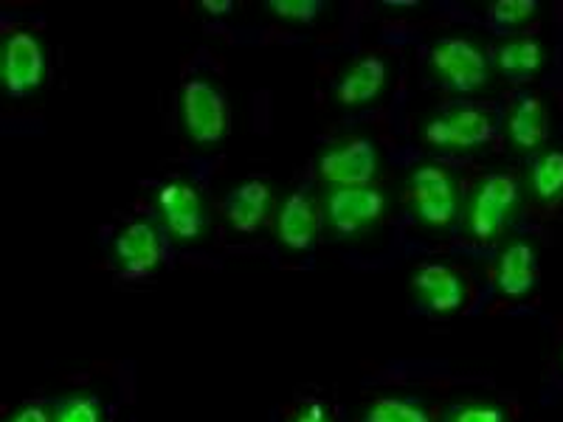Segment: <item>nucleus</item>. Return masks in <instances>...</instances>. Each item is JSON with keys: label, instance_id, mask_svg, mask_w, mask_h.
Wrapping results in <instances>:
<instances>
[{"label": "nucleus", "instance_id": "412c9836", "mask_svg": "<svg viewBox=\"0 0 563 422\" xmlns=\"http://www.w3.org/2000/svg\"><path fill=\"white\" fill-rule=\"evenodd\" d=\"M268 14H274L282 23H294V26H310L324 14L327 3L321 0H271L265 3Z\"/></svg>", "mask_w": 563, "mask_h": 422}, {"label": "nucleus", "instance_id": "a211bd4d", "mask_svg": "<svg viewBox=\"0 0 563 422\" xmlns=\"http://www.w3.org/2000/svg\"><path fill=\"white\" fill-rule=\"evenodd\" d=\"M547 45L538 37H510L496 45L493 68L499 70L507 82H530L547 68Z\"/></svg>", "mask_w": 563, "mask_h": 422}, {"label": "nucleus", "instance_id": "f3484780", "mask_svg": "<svg viewBox=\"0 0 563 422\" xmlns=\"http://www.w3.org/2000/svg\"><path fill=\"white\" fill-rule=\"evenodd\" d=\"M521 195L536 206H555L563 200V147H544L530 155L521 178Z\"/></svg>", "mask_w": 563, "mask_h": 422}, {"label": "nucleus", "instance_id": "1a4fd4ad", "mask_svg": "<svg viewBox=\"0 0 563 422\" xmlns=\"http://www.w3.org/2000/svg\"><path fill=\"white\" fill-rule=\"evenodd\" d=\"M505 147L507 153L530 158L547 147L552 135V115L547 99L538 93H519L512 99L505 119Z\"/></svg>", "mask_w": 563, "mask_h": 422}, {"label": "nucleus", "instance_id": "f8f14e48", "mask_svg": "<svg viewBox=\"0 0 563 422\" xmlns=\"http://www.w3.org/2000/svg\"><path fill=\"white\" fill-rule=\"evenodd\" d=\"M45 54L37 37L29 32H14L3 45V82L9 97H29L43 85Z\"/></svg>", "mask_w": 563, "mask_h": 422}, {"label": "nucleus", "instance_id": "ddd939ff", "mask_svg": "<svg viewBox=\"0 0 563 422\" xmlns=\"http://www.w3.org/2000/svg\"><path fill=\"white\" fill-rule=\"evenodd\" d=\"M113 259L130 276L153 274L161 265V259H164L158 229L147 223V220L124 225L113 240Z\"/></svg>", "mask_w": 563, "mask_h": 422}, {"label": "nucleus", "instance_id": "f257e3e1", "mask_svg": "<svg viewBox=\"0 0 563 422\" xmlns=\"http://www.w3.org/2000/svg\"><path fill=\"white\" fill-rule=\"evenodd\" d=\"M521 184L510 173H490L471 189L462 206V234L476 245H493L505 237L521 209Z\"/></svg>", "mask_w": 563, "mask_h": 422}, {"label": "nucleus", "instance_id": "2eb2a0df", "mask_svg": "<svg viewBox=\"0 0 563 422\" xmlns=\"http://www.w3.org/2000/svg\"><path fill=\"white\" fill-rule=\"evenodd\" d=\"M274 192L265 180H245L225 198V220L240 234H254L271 220Z\"/></svg>", "mask_w": 563, "mask_h": 422}, {"label": "nucleus", "instance_id": "20e7f679", "mask_svg": "<svg viewBox=\"0 0 563 422\" xmlns=\"http://www.w3.org/2000/svg\"><path fill=\"white\" fill-rule=\"evenodd\" d=\"M389 195L380 186H327L321 225L330 240H355L384 223Z\"/></svg>", "mask_w": 563, "mask_h": 422}, {"label": "nucleus", "instance_id": "5701e85b", "mask_svg": "<svg viewBox=\"0 0 563 422\" xmlns=\"http://www.w3.org/2000/svg\"><path fill=\"white\" fill-rule=\"evenodd\" d=\"M445 422H507V411L499 403L471 400V403L451 406Z\"/></svg>", "mask_w": 563, "mask_h": 422}, {"label": "nucleus", "instance_id": "39448f33", "mask_svg": "<svg viewBox=\"0 0 563 422\" xmlns=\"http://www.w3.org/2000/svg\"><path fill=\"white\" fill-rule=\"evenodd\" d=\"M422 147L445 153H474L496 135V119L479 108H449L422 119L417 127Z\"/></svg>", "mask_w": 563, "mask_h": 422}, {"label": "nucleus", "instance_id": "393cba45", "mask_svg": "<svg viewBox=\"0 0 563 422\" xmlns=\"http://www.w3.org/2000/svg\"><path fill=\"white\" fill-rule=\"evenodd\" d=\"M288 422H335L333 414H330V409H327L324 403H305L296 409V414L290 417Z\"/></svg>", "mask_w": 563, "mask_h": 422}, {"label": "nucleus", "instance_id": "4be33fe9", "mask_svg": "<svg viewBox=\"0 0 563 422\" xmlns=\"http://www.w3.org/2000/svg\"><path fill=\"white\" fill-rule=\"evenodd\" d=\"M57 422H104V409L97 395H70L54 406Z\"/></svg>", "mask_w": 563, "mask_h": 422}, {"label": "nucleus", "instance_id": "f03ea898", "mask_svg": "<svg viewBox=\"0 0 563 422\" xmlns=\"http://www.w3.org/2000/svg\"><path fill=\"white\" fill-rule=\"evenodd\" d=\"M404 200L415 223L434 234L454 229L465 206L460 178L442 164H420L411 169L404 184Z\"/></svg>", "mask_w": 563, "mask_h": 422}, {"label": "nucleus", "instance_id": "b1692460", "mask_svg": "<svg viewBox=\"0 0 563 422\" xmlns=\"http://www.w3.org/2000/svg\"><path fill=\"white\" fill-rule=\"evenodd\" d=\"M7 422H57V420H54V409H48V406L29 403V406H20Z\"/></svg>", "mask_w": 563, "mask_h": 422}, {"label": "nucleus", "instance_id": "9b49d317", "mask_svg": "<svg viewBox=\"0 0 563 422\" xmlns=\"http://www.w3.org/2000/svg\"><path fill=\"white\" fill-rule=\"evenodd\" d=\"M391 79V65L386 57H358L341 70L339 82L333 88V99L341 108L361 110L378 102L386 93Z\"/></svg>", "mask_w": 563, "mask_h": 422}, {"label": "nucleus", "instance_id": "a878e982", "mask_svg": "<svg viewBox=\"0 0 563 422\" xmlns=\"http://www.w3.org/2000/svg\"><path fill=\"white\" fill-rule=\"evenodd\" d=\"M231 9H234V3H229V0H203V12L229 14Z\"/></svg>", "mask_w": 563, "mask_h": 422}, {"label": "nucleus", "instance_id": "bb28decb", "mask_svg": "<svg viewBox=\"0 0 563 422\" xmlns=\"http://www.w3.org/2000/svg\"><path fill=\"white\" fill-rule=\"evenodd\" d=\"M561 369H563V349H561Z\"/></svg>", "mask_w": 563, "mask_h": 422}, {"label": "nucleus", "instance_id": "6e6552de", "mask_svg": "<svg viewBox=\"0 0 563 422\" xmlns=\"http://www.w3.org/2000/svg\"><path fill=\"white\" fill-rule=\"evenodd\" d=\"M155 209H158L161 225L167 229L175 243H195L209 229V211L203 198L192 184L186 180H169L155 192Z\"/></svg>", "mask_w": 563, "mask_h": 422}, {"label": "nucleus", "instance_id": "6ab92c4d", "mask_svg": "<svg viewBox=\"0 0 563 422\" xmlns=\"http://www.w3.org/2000/svg\"><path fill=\"white\" fill-rule=\"evenodd\" d=\"M358 422H434L431 411L417 400L404 397H378L361 411Z\"/></svg>", "mask_w": 563, "mask_h": 422}, {"label": "nucleus", "instance_id": "aec40b11", "mask_svg": "<svg viewBox=\"0 0 563 422\" xmlns=\"http://www.w3.org/2000/svg\"><path fill=\"white\" fill-rule=\"evenodd\" d=\"M536 12V0H496L487 7V23L499 32H519L527 23H532Z\"/></svg>", "mask_w": 563, "mask_h": 422}, {"label": "nucleus", "instance_id": "423d86ee", "mask_svg": "<svg viewBox=\"0 0 563 422\" xmlns=\"http://www.w3.org/2000/svg\"><path fill=\"white\" fill-rule=\"evenodd\" d=\"M180 124L195 144H220L229 135V102L209 79H189L180 90Z\"/></svg>", "mask_w": 563, "mask_h": 422}, {"label": "nucleus", "instance_id": "9d476101", "mask_svg": "<svg viewBox=\"0 0 563 422\" xmlns=\"http://www.w3.org/2000/svg\"><path fill=\"white\" fill-rule=\"evenodd\" d=\"M411 293L422 308L434 315H454L467 304V281L451 265L426 263L411 276Z\"/></svg>", "mask_w": 563, "mask_h": 422}, {"label": "nucleus", "instance_id": "4468645a", "mask_svg": "<svg viewBox=\"0 0 563 422\" xmlns=\"http://www.w3.org/2000/svg\"><path fill=\"white\" fill-rule=\"evenodd\" d=\"M493 279H496V290L507 299H525L532 293L538 279V259L530 240H510L501 245Z\"/></svg>", "mask_w": 563, "mask_h": 422}, {"label": "nucleus", "instance_id": "dca6fc26", "mask_svg": "<svg viewBox=\"0 0 563 422\" xmlns=\"http://www.w3.org/2000/svg\"><path fill=\"white\" fill-rule=\"evenodd\" d=\"M276 240L282 248L290 254L308 251L316 243V231H319V218H316V206L305 192H294L290 198L282 200L279 211L274 220Z\"/></svg>", "mask_w": 563, "mask_h": 422}, {"label": "nucleus", "instance_id": "7ed1b4c3", "mask_svg": "<svg viewBox=\"0 0 563 422\" xmlns=\"http://www.w3.org/2000/svg\"><path fill=\"white\" fill-rule=\"evenodd\" d=\"M493 74L496 68L487 48L471 37L437 40L426 57V77L460 97H476L490 90Z\"/></svg>", "mask_w": 563, "mask_h": 422}, {"label": "nucleus", "instance_id": "0eeeda50", "mask_svg": "<svg viewBox=\"0 0 563 422\" xmlns=\"http://www.w3.org/2000/svg\"><path fill=\"white\" fill-rule=\"evenodd\" d=\"M316 169L324 186H375L380 173V155L375 141L355 135V138H344L327 147Z\"/></svg>", "mask_w": 563, "mask_h": 422}]
</instances>
